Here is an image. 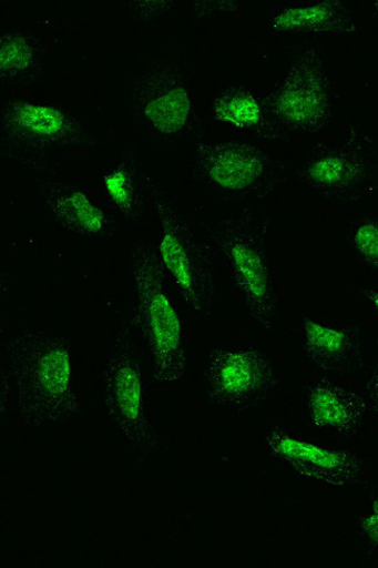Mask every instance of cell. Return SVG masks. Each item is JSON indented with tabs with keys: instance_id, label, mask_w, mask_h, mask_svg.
<instances>
[{
	"instance_id": "obj_1",
	"label": "cell",
	"mask_w": 378,
	"mask_h": 568,
	"mask_svg": "<svg viewBox=\"0 0 378 568\" xmlns=\"http://www.w3.org/2000/svg\"><path fill=\"white\" fill-rule=\"evenodd\" d=\"M20 418L29 428H55L86 410L72 342L38 328L19 331L7 345Z\"/></svg>"
},
{
	"instance_id": "obj_2",
	"label": "cell",
	"mask_w": 378,
	"mask_h": 568,
	"mask_svg": "<svg viewBox=\"0 0 378 568\" xmlns=\"http://www.w3.org/2000/svg\"><path fill=\"white\" fill-rule=\"evenodd\" d=\"M132 277L130 311L151 359L154 383L163 389L180 385L191 364L183 317L170 287L156 245L139 240L129 256Z\"/></svg>"
},
{
	"instance_id": "obj_3",
	"label": "cell",
	"mask_w": 378,
	"mask_h": 568,
	"mask_svg": "<svg viewBox=\"0 0 378 568\" xmlns=\"http://www.w3.org/2000/svg\"><path fill=\"white\" fill-rule=\"evenodd\" d=\"M207 232L248 315L263 333H273L279 317L270 253L274 223L264 213L244 207L223 216Z\"/></svg>"
},
{
	"instance_id": "obj_4",
	"label": "cell",
	"mask_w": 378,
	"mask_h": 568,
	"mask_svg": "<svg viewBox=\"0 0 378 568\" xmlns=\"http://www.w3.org/2000/svg\"><path fill=\"white\" fill-rule=\"evenodd\" d=\"M150 209L157 223L156 250L181 303L194 316L208 321L217 297L216 248L204 231L187 216L155 176L147 172Z\"/></svg>"
},
{
	"instance_id": "obj_5",
	"label": "cell",
	"mask_w": 378,
	"mask_h": 568,
	"mask_svg": "<svg viewBox=\"0 0 378 568\" xmlns=\"http://www.w3.org/2000/svg\"><path fill=\"white\" fill-rule=\"evenodd\" d=\"M139 334L129 310L118 328L102 377L106 417L132 453L152 456L168 445L151 410L147 373Z\"/></svg>"
},
{
	"instance_id": "obj_6",
	"label": "cell",
	"mask_w": 378,
	"mask_h": 568,
	"mask_svg": "<svg viewBox=\"0 0 378 568\" xmlns=\"http://www.w3.org/2000/svg\"><path fill=\"white\" fill-rule=\"evenodd\" d=\"M98 144L80 118L61 104L10 98L0 106V156L19 170L50 171L59 158Z\"/></svg>"
},
{
	"instance_id": "obj_7",
	"label": "cell",
	"mask_w": 378,
	"mask_h": 568,
	"mask_svg": "<svg viewBox=\"0 0 378 568\" xmlns=\"http://www.w3.org/2000/svg\"><path fill=\"white\" fill-rule=\"evenodd\" d=\"M192 178L204 192L232 203L272 199L289 179L285 162L249 140L196 138Z\"/></svg>"
},
{
	"instance_id": "obj_8",
	"label": "cell",
	"mask_w": 378,
	"mask_h": 568,
	"mask_svg": "<svg viewBox=\"0 0 378 568\" xmlns=\"http://www.w3.org/2000/svg\"><path fill=\"white\" fill-rule=\"evenodd\" d=\"M124 100L133 123L161 144L204 134L194 88L171 59L156 58L140 67L125 82Z\"/></svg>"
},
{
	"instance_id": "obj_9",
	"label": "cell",
	"mask_w": 378,
	"mask_h": 568,
	"mask_svg": "<svg viewBox=\"0 0 378 568\" xmlns=\"http://www.w3.org/2000/svg\"><path fill=\"white\" fill-rule=\"evenodd\" d=\"M296 178L321 199L358 205L378 194V135L349 122L338 142L319 141L296 170Z\"/></svg>"
},
{
	"instance_id": "obj_10",
	"label": "cell",
	"mask_w": 378,
	"mask_h": 568,
	"mask_svg": "<svg viewBox=\"0 0 378 568\" xmlns=\"http://www.w3.org/2000/svg\"><path fill=\"white\" fill-rule=\"evenodd\" d=\"M263 100L269 120L289 141L295 134L326 132L335 121L337 97L321 47H303Z\"/></svg>"
},
{
	"instance_id": "obj_11",
	"label": "cell",
	"mask_w": 378,
	"mask_h": 568,
	"mask_svg": "<svg viewBox=\"0 0 378 568\" xmlns=\"http://www.w3.org/2000/svg\"><path fill=\"white\" fill-rule=\"evenodd\" d=\"M203 381L211 404L235 414L264 405L279 387L273 358L252 343L212 348L205 358Z\"/></svg>"
},
{
	"instance_id": "obj_12",
	"label": "cell",
	"mask_w": 378,
	"mask_h": 568,
	"mask_svg": "<svg viewBox=\"0 0 378 568\" xmlns=\"http://www.w3.org/2000/svg\"><path fill=\"white\" fill-rule=\"evenodd\" d=\"M263 442L273 460L307 481L336 490L368 484V465L356 449L318 442L279 422Z\"/></svg>"
},
{
	"instance_id": "obj_13",
	"label": "cell",
	"mask_w": 378,
	"mask_h": 568,
	"mask_svg": "<svg viewBox=\"0 0 378 568\" xmlns=\"http://www.w3.org/2000/svg\"><path fill=\"white\" fill-rule=\"evenodd\" d=\"M34 185L47 215L63 231L94 241H110L120 231V219L86 187L49 176H35Z\"/></svg>"
},
{
	"instance_id": "obj_14",
	"label": "cell",
	"mask_w": 378,
	"mask_h": 568,
	"mask_svg": "<svg viewBox=\"0 0 378 568\" xmlns=\"http://www.w3.org/2000/svg\"><path fill=\"white\" fill-rule=\"evenodd\" d=\"M304 402L307 428L345 438L358 436L372 413L365 393L328 375L306 385Z\"/></svg>"
},
{
	"instance_id": "obj_15",
	"label": "cell",
	"mask_w": 378,
	"mask_h": 568,
	"mask_svg": "<svg viewBox=\"0 0 378 568\" xmlns=\"http://www.w3.org/2000/svg\"><path fill=\"white\" fill-rule=\"evenodd\" d=\"M300 344L305 358L325 374L358 372L366 363L362 333L358 326L304 316Z\"/></svg>"
},
{
	"instance_id": "obj_16",
	"label": "cell",
	"mask_w": 378,
	"mask_h": 568,
	"mask_svg": "<svg viewBox=\"0 0 378 568\" xmlns=\"http://www.w3.org/2000/svg\"><path fill=\"white\" fill-rule=\"evenodd\" d=\"M269 30L276 36L300 38H358L362 33L360 21L344 0H315L282 7L272 13Z\"/></svg>"
},
{
	"instance_id": "obj_17",
	"label": "cell",
	"mask_w": 378,
	"mask_h": 568,
	"mask_svg": "<svg viewBox=\"0 0 378 568\" xmlns=\"http://www.w3.org/2000/svg\"><path fill=\"white\" fill-rule=\"evenodd\" d=\"M147 172L137 146L127 149L120 161L103 171L102 192L120 221L136 225L151 212Z\"/></svg>"
},
{
	"instance_id": "obj_18",
	"label": "cell",
	"mask_w": 378,
	"mask_h": 568,
	"mask_svg": "<svg viewBox=\"0 0 378 568\" xmlns=\"http://www.w3.org/2000/svg\"><path fill=\"white\" fill-rule=\"evenodd\" d=\"M210 116L216 125L249 134L258 141L280 145L289 142L269 120L263 94L246 85L221 90L211 103Z\"/></svg>"
},
{
	"instance_id": "obj_19",
	"label": "cell",
	"mask_w": 378,
	"mask_h": 568,
	"mask_svg": "<svg viewBox=\"0 0 378 568\" xmlns=\"http://www.w3.org/2000/svg\"><path fill=\"white\" fill-rule=\"evenodd\" d=\"M47 70V52L41 38L27 29L0 32V84L25 89L40 84Z\"/></svg>"
},
{
	"instance_id": "obj_20",
	"label": "cell",
	"mask_w": 378,
	"mask_h": 568,
	"mask_svg": "<svg viewBox=\"0 0 378 568\" xmlns=\"http://www.w3.org/2000/svg\"><path fill=\"white\" fill-rule=\"evenodd\" d=\"M347 243L365 266L378 272V216L367 215L351 222Z\"/></svg>"
},
{
	"instance_id": "obj_21",
	"label": "cell",
	"mask_w": 378,
	"mask_h": 568,
	"mask_svg": "<svg viewBox=\"0 0 378 568\" xmlns=\"http://www.w3.org/2000/svg\"><path fill=\"white\" fill-rule=\"evenodd\" d=\"M178 7L177 0H131L126 3V14L133 20L150 23L171 18Z\"/></svg>"
},
{
	"instance_id": "obj_22",
	"label": "cell",
	"mask_w": 378,
	"mask_h": 568,
	"mask_svg": "<svg viewBox=\"0 0 378 568\" xmlns=\"http://www.w3.org/2000/svg\"><path fill=\"white\" fill-rule=\"evenodd\" d=\"M243 9L239 0H191L187 10L195 20H222L238 17Z\"/></svg>"
},
{
	"instance_id": "obj_23",
	"label": "cell",
	"mask_w": 378,
	"mask_h": 568,
	"mask_svg": "<svg viewBox=\"0 0 378 568\" xmlns=\"http://www.w3.org/2000/svg\"><path fill=\"white\" fill-rule=\"evenodd\" d=\"M358 531L366 546L378 551V487L371 486L367 496L366 510L359 516Z\"/></svg>"
},
{
	"instance_id": "obj_24",
	"label": "cell",
	"mask_w": 378,
	"mask_h": 568,
	"mask_svg": "<svg viewBox=\"0 0 378 568\" xmlns=\"http://www.w3.org/2000/svg\"><path fill=\"white\" fill-rule=\"evenodd\" d=\"M364 393L369 400L372 413L378 416V363L370 369L366 377Z\"/></svg>"
},
{
	"instance_id": "obj_25",
	"label": "cell",
	"mask_w": 378,
	"mask_h": 568,
	"mask_svg": "<svg viewBox=\"0 0 378 568\" xmlns=\"http://www.w3.org/2000/svg\"><path fill=\"white\" fill-rule=\"evenodd\" d=\"M14 387L13 376L11 369L6 367L2 368V388H0V395H2V400H0V405H2V416L9 413L10 402L12 395V388Z\"/></svg>"
},
{
	"instance_id": "obj_26",
	"label": "cell",
	"mask_w": 378,
	"mask_h": 568,
	"mask_svg": "<svg viewBox=\"0 0 378 568\" xmlns=\"http://www.w3.org/2000/svg\"><path fill=\"white\" fill-rule=\"evenodd\" d=\"M360 296L365 302H367L370 306H372V310L378 314V290L376 288H367L360 291ZM375 344L378 347V334L375 338Z\"/></svg>"
},
{
	"instance_id": "obj_27",
	"label": "cell",
	"mask_w": 378,
	"mask_h": 568,
	"mask_svg": "<svg viewBox=\"0 0 378 568\" xmlns=\"http://www.w3.org/2000/svg\"><path fill=\"white\" fill-rule=\"evenodd\" d=\"M370 10L375 18H378V0H375V2H370Z\"/></svg>"
}]
</instances>
